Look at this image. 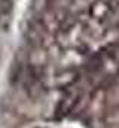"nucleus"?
I'll use <instances>...</instances> for the list:
<instances>
[{"instance_id": "1", "label": "nucleus", "mask_w": 119, "mask_h": 128, "mask_svg": "<svg viewBox=\"0 0 119 128\" xmlns=\"http://www.w3.org/2000/svg\"><path fill=\"white\" fill-rule=\"evenodd\" d=\"M9 76L3 128H119V0H33Z\"/></svg>"}]
</instances>
